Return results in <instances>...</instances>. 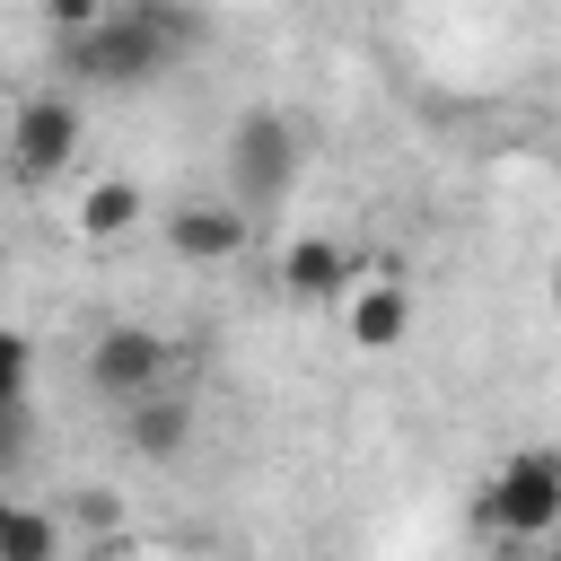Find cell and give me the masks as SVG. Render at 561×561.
I'll list each match as a JSON object with an SVG mask.
<instances>
[{"label": "cell", "instance_id": "8", "mask_svg": "<svg viewBox=\"0 0 561 561\" xmlns=\"http://www.w3.org/2000/svg\"><path fill=\"white\" fill-rule=\"evenodd\" d=\"M342 324H351V351H394L412 333V289L394 272H377V280H359L342 298Z\"/></svg>", "mask_w": 561, "mask_h": 561}, {"label": "cell", "instance_id": "10", "mask_svg": "<svg viewBox=\"0 0 561 561\" xmlns=\"http://www.w3.org/2000/svg\"><path fill=\"white\" fill-rule=\"evenodd\" d=\"M0 561H70V517H53L44 500H9L0 508Z\"/></svg>", "mask_w": 561, "mask_h": 561}, {"label": "cell", "instance_id": "16", "mask_svg": "<svg viewBox=\"0 0 561 561\" xmlns=\"http://www.w3.org/2000/svg\"><path fill=\"white\" fill-rule=\"evenodd\" d=\"M552 561H561V552H552Z\"/></svg>", "mask_w": 561, "mask_h": 561}, {"label": "cell", "instance_id": "4", "mask_svg": "<svg viewBox=\"0 0 561 561\" xmlns=\"http://www.w3.org/2000/svg\"><path fill=\"white\" fill-rule=\"evenodd\" d=\"M70 149H79V96L70 88H26L9 105V158H18V175L44 184V175L70 167Z\"/></svg>", "mask_w": 561, "mask_h": 561}, {"label": "cell", "instance_id": "6", "mask_svg": "<svg viewBox=\"0 0 561 561\" xmlns=\"http://www.w3.org/2000/svg\"><path fill=\"white\" fill-rule=\"evenodd\" d=\"M272 280L289 289V298H351L359 289V254L342 245V237H289L280 245V263H272Z\"/></svg>", "mask_w": 561, "mask_h": 561}, {"label": "cell", "instance_id": "9", "mask_svg": "<svg viewBox=\"0 0 561 561\" xmlns=\"http://www.w3.org/2000/svg\"><path fill=\"white\" fill-rule=\"evenodd\" d=\"M123 447H131V456H149V465L184 456V447H193V403H184V394H149V403H123Z\"/></svg>", "mask_w": 561, "mask_h": 561}, {"label": "cell", "instance_id": "11", "mask_svg": "<svg viewBox=\"0 0 561 561\" xmlns=\"http://www.w3.org/2000/svg\"><path fill=\"white\" fill-rule=\"evenodd\" d=\"M140 210H149V202H140V184H131V175H96V184H88V193L70 202L79 237H96V245L131 237V228H140Z\"/></svg>", "mask_w": 561, "mask_h": 561}, {"label": "cell", "instance_id": "12", "mask_svg": "<svg viewBox=\"0 0 561 561\" xmlns=\"http://www.w3.org/2000/svg\"><path fill=\"white\" fill-rule=\"evenodd\" d=\"M26 368H35V342H26V333H0V377H9V403H26Z\"/></svg>", "mask_w": 561, "mask_h": 561}, {"label": "cell", "instance_id": "15", "mask_svg": "<svg viewBox=\"0 0 561 561\" xmlns=\"http://www.w3.org/2000/svg\"><path fill=\"white\" fill-rule=\"evenodd\" d=\"M96 561H131V552H114V543H105V552H96Z\"/></svg>", "mask_w": 561, "mask_h": 561}, {"label": "cell", "instance_id": "2", "mask_svg": "<svg viewBox=\"0 0 561 561\" xmlns=\"http://www.w3.org/2000/svg\"><path fill=\"white\" fill-rule=\"evenodd\" d=\"M473 526H491L500 543H543V535H561V447H517V456L482 482Z\"/></svg>", "mask_w": 561, "mask_h": 561}, {"label": "cell", "instance_id": "7", "mask_svg": "<svg viewBox=\"0 0 561 561\" xmlns=\"http://www.w3.org/2000/svg\"><path fill=\"white\" fill-rule=\"evenodd\" d=\"M167 254L175 263H237L245 254V210L237 202H175L167 210Z\"/></svg>", "mask_w": 561, "mask_h": 561}, {"label": "cell", "instance_id": "3", "mask_svg": "<svg viewBox=\"0 0 561 561\" xmlns=\"http://www.w3.org/2000/svg\"><path fill=\"white\" fill-rule=\"evenodd\" d=\"M289 184H298V123L280 105L237 114V131H228V202L254 219V210H280Z\"/></svg>", "mask_w": 561, "mask_h": 561}, {"label": "cell", "instance_id": "1", "mask_svg": "<svg viewBox=\"0 0 561 561\" xmlns=\"http://www.w3.org/2000/svg\"><path fill=\"white\" fill-rule=\"evenodd\" d=\"M202 35H210V18H202V9H175V0L105 9L96 26L61 35V70H70L79 88H149V79L175 70Z\"/></svg>", "mask_w": 561, "mask_h": 561}, {"label": "cell", "instance_id": "13", "mask_svg": "<svg viewBox=\"0 0 561 561\" xmlns=\"http://www.w3.org/2000/svg\"><path fill=\"white\" fill-rule=\"evenodd\" d=\"M114 517H123V508H114V491H96V482H88V491L70 500V526H96V535H105Z\"/></svg>", "mask_w": 561, "mask_h": 561}, {"label": "cell", "instance_id": "14", "mask_svg": "<svg viewBox=\"0 0 561 561\" xmlns=\"http://www.w3.org/2000/svg\"><path fill=\"white\" fill-rule=\"evenodd\" d=\"M552 307H561V263H552Z\"/></svg>", "mask_w": 561, "mask_h": 561}, {"label": "cell", "instance_id": "5", "mask_svg": "<svg viewBox=\"0 0 561 561\" xmlns=\"http://www.w3.org/2000/svg\"><path fill=\"white\" fill-rule=\"evenodd\" d=\"M88 386L114 394V403L167 394V342H158L149 324H105V333L88 342Z\"/></svg>", "mask_w": 561, "mask_h": 561}]
</instances>
